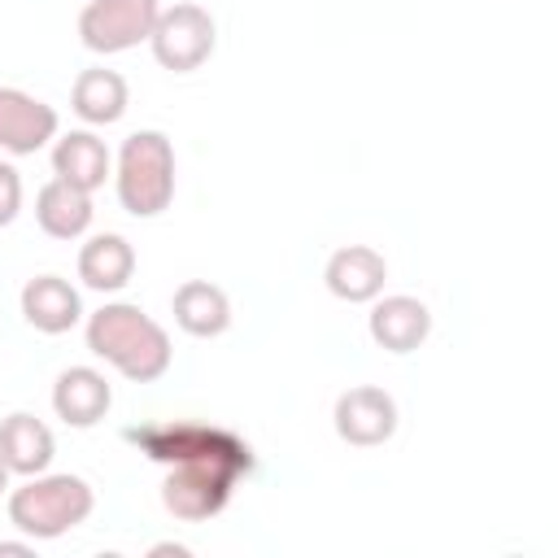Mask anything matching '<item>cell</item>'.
<instances>
[{"mask_svg":"<svg viewBox=\"0 0 558 558\" xmlns=\"http://www.w3.org/2000/svg\"><path fill=\"white\" fill-rule=\"evenodd\" d=\"M87 349L131 384L161 379L170 371V357H174L166 327L157 318H148L140 305H131V301L100 305L87 318Z\"/></svg>","mask_w":558,"mask_h":558,"instance_id":"cell-1","label":"cell"},{"mask_svg":"<svg viewBox=\"0 0 558 558\" xmlns=\"http://www.w3.org/2000/svg\"><path fill=\"white\" fill-rule=\"evenodd\" d=\"M96 506V493L83 475H26L9 493V523L31 541H57L70 527H78Z\"/></svg>","mask_w":558,"mask_h":558,"instance_id":"cell-2","label":"cell"},{"mask_svg":"<svg viewBox=\"0 0 558 558\" xmlns=\"http://www.w3.org/2000/svg\"><path fill=\"white\" fill-rule=\"evenodd\" d=\"M118 201L131 218H157L174 201V144L161 131H135L118 148Z\"/></svg>","mask_w":558,"mask_h":558,"instance_id":"cell-3","label":"cell"},{"mask_svg":"<svg viewBox=\"0 0 558 558\" xmlns=\"http://www.w3.org/2000/svg\"><path fill=\"white\" fill-rule=\"evenodd\" d=\"M131 445H140L144 458L174 466V462H222L235 466L240 475L253 471V449L227 427L214 423H153V427H131Z\"/></svg>","mask_w":558,"mask_h":558,"instance_id":"cell-4","label":"cell"},{"mask_svg":"<svg viewBox=\"0 0 558 558\" xmlns=\"http://www.w3.org/2000/svg\"><path fill=\"white\" fill-rule=\"evenodd\" d=\"M214 44H218V26H214L209 9H201L192 0L161 9L157 22H153V35H148V48H153L157 65L170 70V74L201 70L214 57Z\"/></svg>","mask_w":558,"mask_h":558,"instance_id":"cell-5","label":"cell"},{"mask_svg":"<svg viewBox=\"0 0 558 558\" xmlns=\"http://www.w3.org/2000/svg\"><path fill=\"white\" fill-rule=\"evenodd\" d=\"M161 13V0H87L78 13V39L83 48L113 57L153 35V22Z\"/></svg>","mask_w":558,"mask_h":558,"instance_id":"cell-6","label":"cell"},{"mask_svg":"<svg viewBox=\"0 0 558 558\" xmlns=\"http://www.w3.org/2000/svg\"><path fill=\"white\" fill-rule=\"evenodd\" d=\"M235 480H240V471L222 466V462H174L161 484V506L183 523L214 519L231 501Z\"/></svg>","mask_w":558,"mask_h":558,"instance_id":"cell-7","label":"cell"},{"mask_svg":"<svg viewBox=\"0 0 558 558\" xmlns=\"http://www.w3.org/2000/svg\"><path fill=\"white\" fill-rule=\"evenodd\" d=\"M331 423L344 445L375 449V445L392 440V432H397V401H392V392H384L375 384H357L336 397Z\"/></svg>","mask_w":558,"mask_h":558,"instance_id":"cell-8","label":"cell"},{"mask_svg":"<svg viewBox=\"0 0 558 558\" xmlns=\"http://www.w3.org/2000/svg\"><path fill=\"white\" fill-rule=\"evenodd\" d=\"M57 109L22 87H0V153L31 157L48 140H57Z\"/></svg>","mask_w":558,"mask_h":558,"instance_id":"cell-9","label":"cell"},{"mask_svg":"<svg viewBox=\"0 0 558 558\" xmlns=\"http://www.w3.org/2000/svg\"><path fill=\"white\" fill-rule=\"evenodd\" d=\"M366 331L388 353H414L432 336V310L418 296H405V292L375 296L371 318H366Z\"/></svg>","mask_w":558,"mask_h":558,"instance_id":"cell-10","label":"cell"},{"mask_svg":"<svg viewBox=\"0 0 558 558\" xmlns=\"http://www.w3.org/2000/svg\"><path fill=\"white\" fill-rule=\"evenodd\" d=\"M323 279H327V292H331V296H340V301H349V305H366V301H375V296L384 292L388 262H384V253L371 248V244H344V248H336V253L327 257Z\"/></svg>","mask_w":558,"mask_h":558,"instance_id":"cell-11","label":"cell"},{"mask_svg":"<svg viewBox=\"0 0 558 558\" xmlns=\"http://www.w3.org/2000/svg\"><path fill=\"white\" fill-rule=\"evenodd\" d=\"M113 405V388L96 366H70L52 384V410L65 427H96Z\"/></svg>","mask_w":558,"mask_h":558,"instance_id":"cell-12","label":"cell"},{"mask_svg":"<svg viewBox=\"0 0 558 558\" xmlns=\"http://www.w3.org/2000/svg\"><path fill=\"white\" fill-rule=\"evenodd\" d=\"M22 318L44 336H61L83 318V296L61 275H35L22 288Z\"/></svg>","mask_w":558,"mask_h":558,"instance_id":"cell-13","label":"cell"},{"mask_svg":"<svg viewBox=\"0 0 558 558\" xmlns=\"http://www.w3.org/2000/svg\"><path fill=\"white\" fill-rule=\"evenodd\" d=\"M109 170H113V157H109V148L96 131H70L52 144V174L65 179L78 192L105 187Z\"/></svg>","mask_w":558,"mask_h":558,"instance_id":"cell-14","label":"cell"},{"mask_svg":"<svg viewBox=\"0 0 558 558\" xmlns=\"http://www.w3.org/2000/svg\"><path fill=\"white\" fill-rule=\"evenodd\" d=\"M52 453H57V440L48 432L44 418L17 410L9 418H0V458L13 475H39L52 466Z\"/></svg>","mask_w":558,"mask_h":558,"instance_id":"cell-15","label":"cell"},{"mask_svg":"<svg viewBox=\"0 0 558 558\" xmlns=\"http://www.w3.org/2000/svg\"><path fill=\"white\" fill-rule=\"evenodd\" d=\"M170 310H174V323H179L187 336H196V340H214V336H222V331L231 327V301H227V292H222L218 283H209V279H187V283H179L174 296H170Z\"/></svg>","mask_w":558,"mask_h":558,"instance_id":"cell-16","label":"cell"},{"mask_svg":"<svg viewBox=\"0 0 558 558\" xmlns=\"http://www.w3.org/2000/svg\"><path fill=\"white\" fill-rule=\"evenodd\" d=\"M126 78L118 70H105V65H92L74 78L70 87V109L87 122V126H113L122 113H126Z\"/></svg>","mask_w":558,"mask_h":558,"instance_id":"cell-17","label":"cell"},{"mask_svg":"<svg viewBox=\"0 0 558 558\" xmlns=\"http://www.w3.org/2000/svg\"><path fill=\"white\" fill-rule=\"evenodd\" d=\"M135 275V248L126 235H92L83 248H78V279L92 288V292H122Z\"/></svg>","mask_w":558,"mask_h":558,"instance_id":"cell-18","label":"cell"},{"mask_svg":"<svg viewBox=\"0 0 558 558\" xmlns=\"http://www.w3.org/2000/svg\"><path fill=\"white\" fill-rule=\"evenodd\" d=\"M92 214H96L92 209V192H78L65 179L44 183L39 196H35V222L52 240H78L92 227Z\"/></svg>","mask_w":558,"mask_h":558,"instance_id":"cell-19","label":"cell"},{"mask_svg":"<svg viewBox=\"0 0 558 558\" xmlns=\"http://www.w3.org/2000/svg\"><path fill=\"white\" fill-rule=\"evenodd\" d=\"M17 209H22V174L9 161H0V227H9Z\"/></svg>","mask_w":558,"mask_h":558,"instance_id":"cell-20","label":"cell"},{"mask_svg":"<svg viewBox=\"0 0 558 558\" xmlns=\"http://www.w3.org/2000/svg\"><path fill=\"white\" fill-rule=\"evenodd\" d=\"M31 541H0V558H31Z\"/></svg>","mask_w":558,"mask_h":558,"instance_id":"cell-21","label":"cell"},{"mask_svg":"<svg viewBox=\"0 0 558 558\" xmlns=\"http://www.w3.org/2000/svg\"><path fill=\"white\" fill-rule=\"evenodd\" d=\"M148 554H153V558H161V554H174V558H187L192 549H187V545H153Z\"/></svg>","mask_w":558,"mask_h":558,"instance_id":"cell-22","label":"cell"},{"mask_svg":"<svg viewBox=\"0 0 558 558\" xmlns=\"http://www.w3.org/2000/svg\"><path fill=\"white\" fill-rule=\"evenodd\" d=\"M9 475H13V471H9V466H4V458H0V493L9 488Z\"/></svg>","mask_w":558,"mask_h":558,"instance_id":"cell-23","label":"cell"}]
</instances>
